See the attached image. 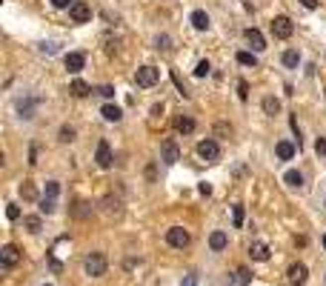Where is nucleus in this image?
<instances>
[{
    "mask_svg": "<svg viewBox=\"0 0 326 286\" xmlns=\"http://www.w3.org/2000/svg\"><path fill=\"white\" fill-rule=\"evenodd\" d=\"M106 255H100V252H92L86 261H83V269H86V275H92V278H100V275H106Z\"/></svg>",
    "mask_w": 326,
    "mask_h": 286,
    "instance_id": "obj_1",
    "label": "nucleus"
},
{
    "mask_svg": "<svg viewBox=\"0 0 326 286\" xmlns=\"http://www.w3.org/2000/svg\"><path fill=\"white\" fill-rule=\"evenodd\" d=\"M158 80H161V69H155V66H140L135 72V83H138L140 89H149Z\"/></svg>",
    "mask_w": 326,
    "mask_h": 286,
    "instance_id": "obj_2",
    "label": "nucleus"
},
{
    "mask_svg": "<svg viewBox=\"0 0 326 286\" xmlns=\"http://www.w3.org/2000/svg\"><path fill=\"white\" fill-rule=\"evenodd\" d=\"M292 32H295V26H292V20L286 17V14H278V17L272 20V34H275V37H280V40H289Z\"/></svg>",
    "mask_w": 326,
    "mask_h": 286,
    "instance_id": "obj_3",
    "label": "nucleus"
},
{
    "mask_svg": "<svg viewBox=\"0 0 326 286\" xmlns=\"http://www.w3.org/2000/svg\"><path fill=\"white\" fill-rule=\"evenodd\" d=\"M198 155L206 160V163H215V160L221 158V146H218L212 137H206V140H200L198 143Z\"/></svg>",
    "mask_w": 326,
    "mask_h": 286,
    "instance_id": "obj_4",
    "label": "nucleus"
},
{
    "mask_svg": "<svg viewBox=\"0 0 326 286\" xmlns=\"http://www.w3.org/2000/svg\"><path fill=\"white\" fill-rule=\"evenodd\" d=\"M166 240H169V246H175V249H183V246H189V232L180 226H172L169 232H166Z\"/></svg>",
    "mask_w": 326,
    "mask_h": 286,
    "instance_id": "obj_5",
    "label": "nucleus"
},
{
    "mask_svg": "<svg viewBox=\"0 0 326 286\" xmlns=\"http://www.w3.org/2000/svg\"><path fill=\"white\" fill-rule=\"evenodd\" d=\"M161 160L166 163V166H172V163H177V160H180V149H177L175 140H163V146H161Z\"/></svg>",
    "mask_w": 326,
    "mask_h": 286,
    "instance_id": "obj_6",
    "label": "nucleus"
},
{
    "mask_svg": "<svg viewBox=\"0 0 326 286\" xmlns=\"http://www.w3.org/2000/svg\"><path fill=\"white\" fill-rule=\"evenodd\" d=\"M286 278H289L295 286H303V284H306V278H309V269H306V263H292V266H289V275H286Z\"/></svg>",
    "mask_w": 326,
    "mask_h": 286,
    "instance_id": "obj_7",
    "label": "nucleus"
},
{
    "mask_svg": "<svg viewBox=\"0 0 326 286\" xmlns=\"http://www.w3.org/2000/svg\"><path fill=\"white\" fill-rule=\"evenodd\" d=\"M69 17H72L75 23H86L89 17H92V9H89L83 0H78V3H75V6L69 9Z\"/></svg>",
    "mask_w": 326,
    "mask_h": 286,
    "instance_id": "obj_8",
    "label": "nucleus"
},
{
    "mask_svg": "<svg viewBox=\"0 0 326 286\" xmlns=\"http://www.w3.org/2000/svg\"><path fill=\"white\" fill-rule=\"evenodd\" d=\"M0 261H3V266H6V269L17 266V261H20V252H17V246H12V243H9V246H3V249H0Z\"/></svg>",
    "mask_w": 326,
    "mask_h": 286,
    "instance_id": "obj_9",
    "label": "nucleus"
},
{
    "mask_svg": "<svg viewBox=\"0 0 326 286\" xmlns=\"http://www.w3.org/2000/svg\"><path fill=\"white\" fill-rule=\"evenodd\" d=\"M94 160H97V166H100V169H109V166H112V149H109L106 140L97 143V155H94Z\"/></svg>",
    "mask_w": 326,
    "mask_h": 286,
    "instance_id": "obj_10",
    "label": "nucleus"
},
{
    "mask_svg": "<svg viewBox=\"0 0 326 286\" xmlns=\"http://www.w3.org/2000/svg\"><path fill=\"white\" fill-rule=\"evenodd\" d=\"M63 63H66V69H69L72 75H78V72L86 66V57H83L81 52H69V55L63 57Z\"/></svg>",
    "mask_w": 326,
    "mask_h": 286,
    "instance_id": "obj_11",
    "label": "nucleus"
},
{
    "mask_svg": "<svg viewBox=\"0 0 326 286\" xmlns=\"http://www.w3.org/2000/svg\"><path fill=\"white\" fill-rule=\"evenodd\" d=\"M249 258H252V261H269V246L266 243H260V240H255V243H252V246H249Z\"/></svg>",
    "mask_w": 326,
    "mask_h": 286,
    "instance_id": "obj_12",
    "label": "nucleus"
},
{
    "mask_svg": "<svg viewBox=\"0 0 326 286\" xmlns=\"http://www.w3.org/2000/svg\"><path fill=\"white\" fill-rule=\"evenodd\" d=\"M246 40H249V46L255 49V52H260V49H266V40H263V34L257 32V29H246Z\"/></svg>",
    "mask_w": 326,
    "mask_h": 286,
    "instance_id": "obj_13",
    "label": "nucleus"
},
{
    "mask_svg": "<svg viewBox=\"0 0 326 286\" xmlns=\"http://www.w3.org/2000/svg\"><path fill=\"white\" fill-rule=\"evenodd\" d=\"M209 246L215 252H223L226 246H229V235H226V232H212L209 235Z\"/></svg>",
    "mask_w": 326,
    "mask_h": 286,
    "instance_id": "obj_14",
    "label": "nucleus"
},
{
    "mask_svg": "<svg viewBox=\"0 0 326 286\" xmlns=\"http://www.w3.org/2000/svg\"><path fill=\"white\" fill-rule=\"evenodd\" d=\"M189 20H192V26H195V29H198V32H206V29H209V14H206V11H192V17H189Z\"/></svg>",
    "mask_w": 326,
    "mask_h": 286,
    "instance_id": "obj_15",
    "label": "nucleus"
},
{
    "mask_svg": "<svg viewBox=\"0 0 326 286\" xmlns=\"http://www.w3.org/2000/svg\"><path fill=\"white\" fill-rule=\"evenodd\" d=\"M275 155L280 160H292L295 158V146H292L289 140H278V146H275Z\"/></svg>",
    "mask_w": 326,
    "mask_h": 286,
    "instance_id": "obj_16",
    "label": "nucleus"
},
{
    "mask_svg": "<svg viewBox=\"0 0 326 286\" xmlns=\"http://www.w3.org/2000/svg\"><path fill=\"white\" fill-rule=\"evenodd\" d=\"M106 117V120H109V123H117V120H120V117H123V112H120V106H112V103H106L103 106V112H100Z\"/></svg>",
    "mask_w": 326,
    "mask_h": 286,
    "instance_id": "obj_17",
    "label": "nucleus"
},
{
    "mask_svg": "<svg viewBox=\"0 0 326 286\" xmlns=\"http://www.w3.org/2000/svg\"><path fill=\"white\" fill-rule=\"evenodd\" d=\"M280 60H283V66H289V69H298V63H301V55H298L295 49H286Z\"/></svg>",
    "mask_w": 326,
    "mask_h": 286,
    "instance_id": "obj_18",
    "label": "nucleus"
},
{
    "mask_svg": "<svg viewBox=\"0 0 326 286\" xmlns=\"http://www.w3.org/2000/svg\"><path fill=\"white\" fill-rule=\"evenodd\" d=\"M23 226H26V232L37 235V232L43 229V223H40V217H37V215H29V217H23Z\"/></svg>",
    "mask_w": 326,
    "mask_h": 286,
    "instance_id": "obj_19",
    "label": "nucleus"
},
{
    "mask_svg": "<svg viewBox=\"0 0 326 286\" xmlns=\"http://www.w3.org/2000/svg\"><path fill=\"white\" fill-rule=\"evenodd\" d=\"M263 112L266 114H278L280 112V100L278 97H272V95H266V97H263Z\"/></svg>",
    "mask_w": 326,
    "mask_h": 286,
    "instance_id": "obj_20",
    "label": "nucleus"
},
{
    "mask_svg": "<svg viewBox=\"0 0 326 286\" xmlns=\"http://www.w3.org/2000/svg\"><path fill=\"white\" fill-rule=\"evenodd\" d=\"M69 92L75 95V97H86V95H89V83H86V80H75V83L69 86Z\"/></svg>",
    "mask_w": 326,
    "mask_h": 286,
    "instance_id": "obj_21",
    "label": "nucleus"
},
{
    "mask_svg": "<svg viewBox=\"0 0 326 286\" xmlns=\"http://www.w3.org/2000/svg\"><path fill=\"white\" fill-rule=\"evenodd\" d=\"M175 129L177 132H183V135H189V132H195V120H192V117H177Z\"/></svg>",
    "mask_w": 326,
    "mask_h": 286,
    "instance_id": "obj_22",
    "label": "nucleus"
},
{
    "mask_svg": "<svg viewBox=\"0 0 326 286\" xmlns=\"http://www.w3.org/2000/svg\"><path fill=\"white\" fill-rule=\"evenodd\" d=\"M72 215H75V217L92 215V203H86V200H78V203H75V209H72Z\"/></svg>",
    "mask_w": 326,
    "mask_h": 286,
    "instance_id": "obj_23",
    "label": "nucleus"
},
{
    "mask_svg": "<svg viewBox=\"0 0 326 286\" xmlns=\"http://www.w3.org/2000/svg\"><path fill=\"white\" fill-rule=\"evenodd\" d=\"M283 181L289 183V186H295V189H301V183H303V175H301V172H295V169H289L286 175H283Z\"/></svg>",
    "mask_w": 326,
    "mask_h": 286,
    "instance_id": "obj_24",
    "label": "nucleus"
},
{
    "mask_svg": "<svg viewBox=\"0 0 326 286\" xmlns=\"http://www.w3.org/2000/svg\"><path fill=\"white\" fill-rule=\"evenodd\" d=\"M20 194H23V200H35V197H37L35 183H32V181H23V183H20Z\"/></svg>",
    "mask_w": 326,
    "mask_h": 286,
    "instance_id": "obj_25",
    "label": "nucleus"
},
{
    "mask_svg": "<svg viewBox=\"0 0 326 286\" xmlns=\"http://www.w3.org/2000/svg\"><path fill=\"white\" fill-rule=\"evenodd\" d=\"M238 63H241V66H252V69H255L257 66V57L252 55V52H238Z\"/></svg>",
    "mask_w": 326,
    "mask_h": 286,
    "instance_id": "obj_26",
    "label": "nucleus"
},
{
    "mask_svg": "<svg viewBox=\"0 0 326 286\" xmlns=\"http://www.w3.org/2000/svg\"><path fill=\"white\" fill-rule=\"evenodd\" d=\"M232 223H235V229L244 226V206H241V203L232 206Z\"/></svg>",
    "mask_w": 326,
    "mask_h": 286,
    "instance_id": "obj_27",
    "label": "nucleus"
},
{
    "mask_svg": "<svg viewBox=\"0 0 326 286\" xmlns=\"http://www.w3.org/2000/svg\"><path fill=\"white\" fill-rule=\"evenodd\" d=\"M249 281H252V272H249V269H238V272H235V284L238 286H246Z\"/></svg>",
    "mask_w": 326,
    "mask_h": 286,
    "instance_id": "obj_28",
    "label": "nucleus"
},
{
    "mask_svg": "<svg viewBox=\"0 0 326 286\" xmlns=\"http://www.w3.org/2000/svg\"><path fill=\"white\" fill-rule=\"evenodd\" d=\"M212 72V66H209V60H200L198 66H195V78H206Z\"/></svg>",
    "mask_w": 326,
    "mask_h": 286,
    "instance_id": "obj_29",
    "label": "nucleus"
},
{
    "mask_svg": "<svg viewBox=\"0 0 326 286\" xmlns=\"http://www.w3.org/2000/svg\"><path fill=\"white\" fill-rule=\"evenodd\" d=\"M60 140H63V143H72V140H75V129H72V126H63V129H60Z\"/></svg>",
    "mask_w": 326,
    "mask_h": 286,
    "instance_id": "obj_30",
    "label": "nucleus"
},
{
    "mask_svg": "<svg viewBox=\"0 0 326 286\" xmlns=\"http://www.w3.org/2000/svg\"><path fill=\"white\" fill-rule=\"evenodd\" d=\"M55 209H58V206H55V200H52V197H43V200H40V212H46V215H52Z\"/></svg>",
    "mask_w": 326,
    "mask_h": 286,
    "instance_id": "obj_31",
    "label": "nucleus"
},
{
    "mask_svg": "<svg viewBox=\"0 0 326 286\" xmlns=\"http://www.w3.org/2000/svg\"><path fill=\"white\" fill-rule=\"evenodd\" d=\"M6 217H9V220H17V217H20V206L9 203V206H6Z\"/></svg>",
    "mask_w": 326,
    "mask_h": 286,
    "instance_id": "obj_32",
    "label": "nucleus"
},
{
    "mask_svg": "<svg viewBox=\"0 0 326 286\" xmlns=\"http://www.w3.org/2000/svg\"><path fill=\"white\" fill-rule=\"evenodd\" d=\"M158 49H163V52H169V49H172V40H169V34H161V37H158Z\"/></svg>",
    "mask_w": 326,
    "mask_h": 286,
    "instance_id": "obj_33",
    "label": "nucleus"
},
{
    "mask_svg": "<svg viewBox=\"0 0 326 286\" xmlns=\"http://www.w3.org/2000/svg\"><path fill=\"white\" fill-rule=\"evenodd\" d=\"M58 192H60V183L58 181H49L46 183V194H49V197H55Z\"/></svg>",
    "mask_w": 326,
    "mask_h": 286,
    "instance_id": "obj_34",
    "label": "nucleus"
},
{
    "mask_svg": "<svg viewBox=\"0 0 326 286\" xmlns=\"http://www.w3.org/2000/svg\"><path fill=\"white\" fill-rule=\"evenodd\" d=\"M315 152H318L321 158H326V137H318V143H315Z\"/></svg>",
    "mask_w": 326,
    "mask_h": 286,
    "instance_id": "obj_35",
    "label": "nucleus"
},
{
    "mask_svg": "<svg viewBox=\"0 0 326 286\" xmlns=\"http://www.w3.org/2000/svg\"><path fill=\"white\" fill-rule=\"evenodd\" d=\"M103 203H106V209H109V212H120V203H117V200H112V197H106Z\"/></svg>",
    "mask_w": 326,
    "mask_h": 286,
    "instance_id": "obj_36",
    "label": "nucleus"
},
{
    "mask_svg": "<svg viewBox=\"0 0 326 286\" xmlns=\"http://www.w3.org/2000/svg\"><path fill=\"white\" fill-rule=\"evenodd\" d=\"M238 95L246 100V95H249V83H246V80H241V83H238Z\"/></svg>",
    "mask_w": 326,
    "mask_h": 286,
    "instance_id": "obj_37",
    "label": "nucleus"
},
{
    "mask_svg": "<svg viewBox=\"0 0 326 286\" xmlns=\"http://www.w3.org/2000/svg\"><path fill=\"white\" fill-rule=\"evenodd\" d=\"M100 95H103V97H112V95H115V86H109V83H106V86H100Z\"/></svg>",
    "mask_w": 326,
    "mask_h": 286,
    "instance_id": "obj_38",
    "label": "nucleus"
},
{
    "mask_svg": "<svg viewBox=\"0 0 326 286\" xmlns=\"http://www.w3.org/2000/svg\"><path fill=\"white\" fill-rule=\"evenodd\" d=\"M52 3H55V6H58V9H72V6H75V3H72V0H52Z\"/></svg>",
    "mask_w": 326,
    "mask_h": 286,
    "instance_id": "obj_39",
    "label": "nucleus"
},
{
    "mask_svg": "<svg viewBox=\"0 0 326 286\" xmlns=\"http://www.w3.org/2000/svg\"><path fill=\"white\" fill-rule=\"evenodd\" d=\"M183 286H198V278H195V275H186V278H183Z\"/></svg>",
    "mask_w": 326,
    "mask_h": 286,
    "instance_id": "obj_40",
    "label": "nucleus"
},
{
    "mask_svg": "<svg viewBox=\"0 0 326 286\" xmlns=\"http://www.w3.org/2000/svg\"><path fill=\"white\" fill-rule=\"evenodd\" d=\"M40 52H46V55H55V43H43V46H40Z\"/></svg>",
    "mask_w": 326,
    "mask_h": 286,
    "instance_id": "obj_41",
    "label": "nucleus"
},
{
    "mask_svg": "<svg viewBox=\"0 0 326 286\" xmlns=\"http://www.w3.org/2000/svg\"><path fill=\"white\" fill-rule=\"evenodd\" d=\"M226 132H232V126H226V123H218V135H226Z\"/></svg>",
    "mask_w": 326,
    "mask_h": 286,
    "instance_id": "obj_42",
    "label": "nucleus"
},
{
    "mask_svg": "<svg viewBox=\"0 0 326 286\" xmlns=\"http://www.w3.org/2000/svg\"><path fill=\"white\" fill-rule=\"evenodd\" d=\"M198 189H200V194H212V186H209V183H200Z\"/></svg>",
    "mask_w": 326,
    "mask_h": 286,
    "instance_id": "obj_43",
    "label": "nucleus"
},
{
    "mask_svg": "<svg viewBox=\"0 0 326 286\" xmlns=\"http://www.w3.org/2000/svg\"><path fill=\"white\" fill-rule=\"evenodd\" d=\"M301 6H306V9H315V6H318V0H301Z\"/></svg>",
    "mask_w": 326,
    "mask_h": 286,
    "instance_id": "obj_44",
    "label": "nucleus"
},
{
    "mask_svg": "<svg viewBox=\"0 0 326 286\" xmlns=\"http://www.w3.org/2000/svg\"><path fill=\"white\" fill-rule=\"evenodd\" d=\"M324 249H326V235H324Z\"/></svg>",
    "mask_w": 326,
    "mask_h": 286,
    "instance_id": "obj_45",
    "label": "nucleus"
},
{
    "mask_svg": "<svg viewBox=\"0 0 326 286\" xmlns=\"http://www.w3.org/2000/svg\"><path fill=\"white\" fill-rule=\"evenodd\" d=\"M46 286H52V284H46Z\"/></svg>",
    "mask_w": 326,
    "mask_h": 286,
    "instance_id": "obj_46",
    "label": "nucleus"
}]
</instances>
